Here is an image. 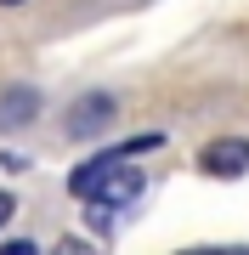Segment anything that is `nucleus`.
Segmentation results:
<instances>
[{
	"instance_id": "f257e3e1",
	"label": "nucleus",
	"mask_w": 249,
	"mask_h": 255,
	"mask_svg": "<svg viewBox=\"0 0 249 255\" xmlns=\"http://www.w3.org/2000/svg\"><path fill=\"white\" fill-rule=\"evenodd\" d=\"M113 114H119V108H113V97H102V91H96V97H80L74 108H68L63 130H68L74 142H91L96 130H108V125H113Z\"/></svg>"
},
{
	"instance_id": "f03ea898",
	"label": "nucleus",
	"mask_w": 249,
	"mask_h": 255,
	"mask_svg": "<svg viewBox=\"0 0 249 255\" xmlns=\"http://www.w3.org/2000/svg\"><path fill=\"white\" fill-rule=\"evenodd\" d=\"M198 170L204 176H244L249 170V136H221L198 153Z\"/></svg>"
},
{
	"instance_id": "7ed1b4c3",
	"label": "nucleus",
	"mask_w": 249,
	"mask_h": 255,
	"mask_svg": "<svg viewBox=\"0 0 249 255\" xmlns=\"http://www.w3.org/2000/svg\"><path fill=\"white\" fill-rule=\"evenodd\" d=\"M34 114H40V97L28 91V85H23V91H6V102H0V130H17Z\"/></svg>"
},
{
	"instance_id": "20e7f679",
	"label": "nucleus",
	"mask_w": 249,
	"mask_h": 255,
	"mask_svg": "<svg viewBox=\"0 0 249 255\" xmlns=\"http://www.w3.org/2000/svg\"><path fill=\"white\" fill-rule=\"evenodd\" d=\"M51 255H96V250H91V244H85V238H63V244H57Z\"/></svg>"
},
{
	"instance_id": "39448f33",
	"label": "nucleus",
	"mask_w": 249,
	"mask_h": 255,
	"mask_svg": "<svg viewBox=\"0 0 249 255\" xmlns=\"http://www.w3.org/2000/svg\"><path fill=\"white\" fill-rule=\"evenodd\" d=\"M0 255H40L34 238H11V244H0Z\"/></svg>"
},
{
	"instance_id": "423d86ee",
	"label": "nucleus",
	"mask_w": 249,
	"mask_h": 255,
	"mask_svg": "<svg viewBox=\"0 0 249 255\" xmlns=\"http://www.w3.org/2000/svg\"><path fill=\"white\" fill-rule=\"evenodd\" d=\"M11 210H17V199H11L6 187H0V227H6V221H11Z\"/></svg>"
},
{
	"instance_id": "0eeeda50",
	"label": "nucleus",
	"mask_w": 249,
	"mask_h": 255,
	"mask_svg": "<svg viewBox=\"0 0 249 255\" xmlns=\"http://www.w3.org/2000/svg\"><path fill=\"white\" fill-rule=\"evenodd\" d=\"M181 255H227V250H181Z\"/></svg>"
},
{
	"instance_id": "6e6552de",
	"label": "nucleus",
	"mask_w": 249,
	"mask_h": 255,
	"mask_svg": "<svg viewBox=\"0 0 249 255\" xmlns=\"http://www.w3.org/2000/svg\"><path fill=\"white\" fill-rule=\"evenodd\" d=\"M0 6H23V0H0Z\"/></svg>"
}]
</instances>
